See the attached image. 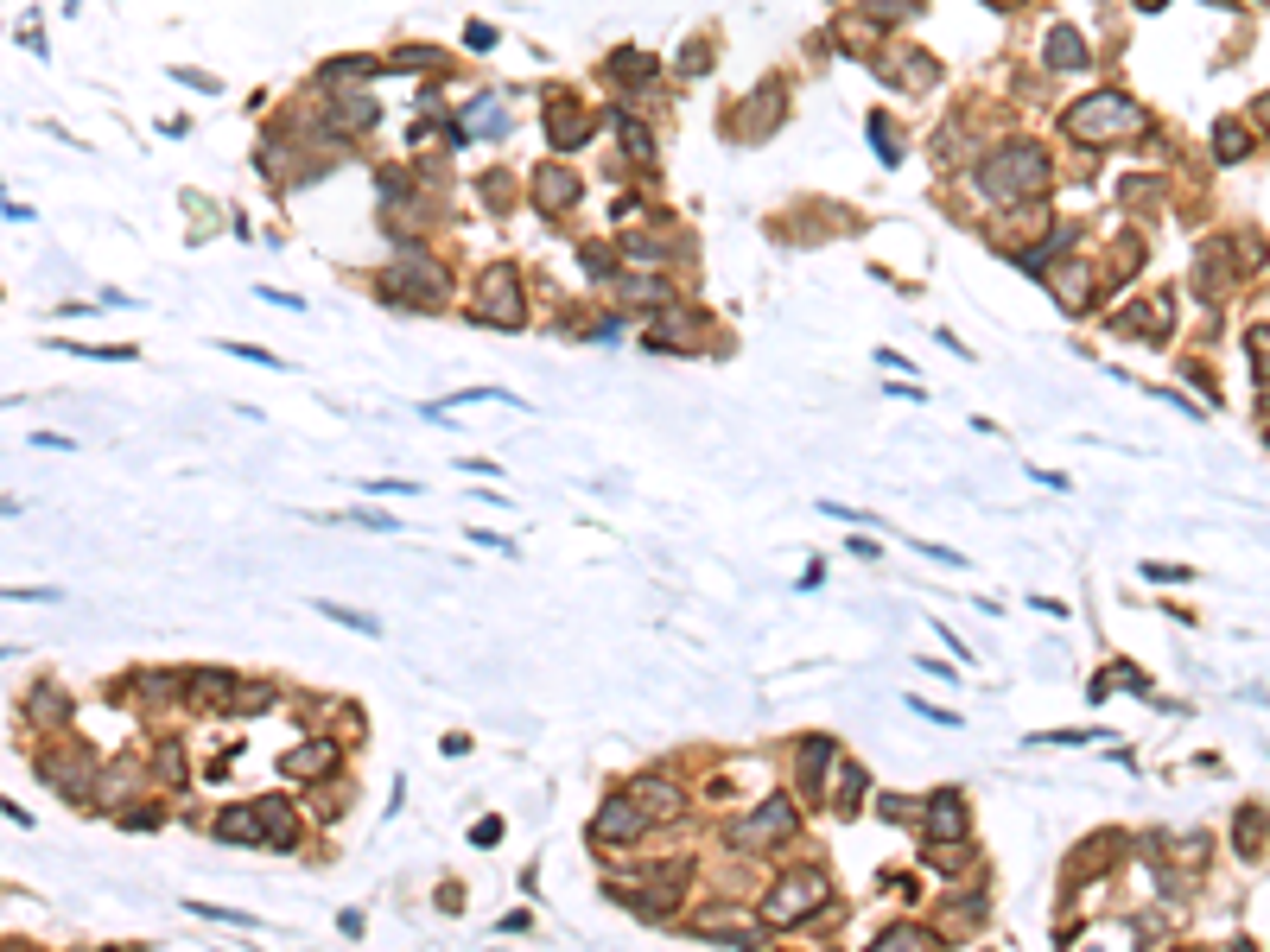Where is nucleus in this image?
Returning <instances> with one entry per match:
<instances>
[{"label": "nucleus", "mask_w": 1270, "mask_h": 952, "mask_svg": "<svg viewBox=\"0 0 1270 952\" xmlns=\"http://www.w3.org/2000/svg\"><path fill=\"white\" fill-rule=\"evenodd\" d=\"M1144 7H1162V0H1144Z\"/></svg>", "instance_id": "a18cd8bd"}, {"label": "nucleus", "mask_w": 1270, "mask_h": 952, "mask_svg": "<svg viewBox=\"0 0 1270 952\" xmlns=\"http://www.w3.org/2000/svg\"><path fill=\"white\" fill-rule=\"evenodd\" d=\"M527 927H534V914H521V908H515V914H502V933H527Z\"/></svg>", "instance_id": "79ce46f5"}, {"label": "nucleus", "mask_w": 1270, "mask_h": 952, "mask_svg": "<svg viewBox=\"0 0 1270 952\" xmlns=\"http://www.w3.org/2000/svg\"><path fill=\"white\" fill-rule=\"evenodd\" d=\"M331 115H337V127H369V121L381 115V102H375V96H344Z\"/></svg>", "instance_id": "b1692460"}, {"label": "nucleus", "mask_w": 1270, "mask_h": 952, "mask_svg": "<svg viewBox=\"0 0 1270 952\" xmlns=\"http://www.w3.org/2000/svg\"><path fill=\"white\" fill-rule=\"evenodd\" d=\"M476 317L484 325H502V331H521L527 325V305H521V273L502 261V267H490L484 280H476Z\"/></svg>", "instance_id": "20e7f679"}, {"label": "nucleus", "mask_w": 1270, "mask_h": 952, "mask_svg": "<svg viewBox=\"0 0 1270 952\" xmlns=\"http://www.w3.org/2000/svg\"><path fill=\"white\" fill-rule=\"evenodd\" d=\"M464 45H470V51H490V45H496V32H490L484 20H470V26H464Z\"/></svg>", "instance_id": "58836bf2"}, {"label": "nucleus", "mask_w": 1270, "mask_h": 952, "mask_svg": "<svg viewBox=\"0 0 1270 952\" xmlns=\"http://www.w3.org/2000/svg\"><path fill=\"white\" fill-rule=\"evenodd\" d=\"M381 292L401 299V305H439V299H445V273H439L432 261H401V267L381 280Z\"/></svg>", "instance_id": "0eeeda50"}, {"label": "nucleus", "mask_w": 1270, "mask_h": 952, "mask_svg": "<svg viewBox=\"0 0 1270 952\" xmlns=\"http://www.w3.org/2000/svg\"><path fill=\"white\" fill-rule=\"evenodd\" d=\"M331 762H337V743L325 737V743H305V749L280 756V775H286V781H305V775H318V768H331Z\"/></svg>", "instance_id": "dca6fc26"}, {"label": "nucleus", "mask_w": 1270, "mask_h": 952, "mask_svg": "<svg viewBox=\"0 0 1270 952\" xmlns=\"http://www.w3.org/2000/svg\"><path fill=\"white\" fill-rule=\"evenodd\" d=\"M172 84H191V90H204V96H210V90H222L210 70H172Z\"/></svg>", "instance_id": "c9c22d12"}, {"label": "nucleus", "mask_w": 1270, "mask_h": 952, "mask_svg": "<svg viewBox=\"0 0 1270 952\" xmlns=\"http://www.w3.org/2000/svg\"><path fill=\"white\" fill-rule=\"evenodd\" d=\"M331 622H344V628H356V635H381V622L375 616H362V610H344V603H318Z\"/></svg>", "instance_id": "c756f323"}, {"label": "nucleus", "mask_w": 1270, "mask_h": 952, "mask_svg": "<svg viewBox=\"0 0 1270 952\" xmlns=\"http://www.w3.org/2000/svg\"><path fill=\"white\" fill-rule=\"evenodd\" d=\"M781 109H787V90H781V84H762V90L744 102V140H769V127L781 121Z\"/></svg>", "instance_id": "9b49d317"}, {"label": "nucleus", "mask_w": 1270, "mask_h": 952, "mask_svg": "<svg viewBox=\"0 0 1270 952\" xmlns=\"http://www.w3.org/2000/svg\"><path fill=\"white\" fill-rule=\"evenodd\" d=\"M915 7H921V0H864V14H870V20H909Z\"/></svg>", "instance_id": "7c9ffc66"}, {"label": "nucleus", "mask_w": 1270, "mask_h": 952, "mask_svg": "<svg viewBox=\"0 0 1270 952\" xmlns=\"http://www.w3.org/2000/svg\"><path fill=\"white\" fill-rule=\"evenodd\" d=\"M1195 280H1201V292H1207V299H1220V292H1226V255H1220V248H1201Z\"/></svg>", "instance_id": "412c9836"}, {"label": "nucleus", "mask_w": 1270, "mask_h": 952, "mask_svg": "<svg viewBox=\"0 0 1270 952\" xmlns=\"http://www.w3.org/2000/svg\"><path fill=\"white\" fill-rule=\"evenodd\" d=\"M1144 578H1156V585H1181L1187 572H1181V566H1144Z\"/></svg>", "instance_id": "a19ab883"}, {"label": "nucleus", "mask_w": 1270, "mask_h": 952, "mask_svg": "<svg viewBox=\"0 0 1270 952\" xmlns=\"http://www.w3.org/2000/svg\"><path fill=\"white\" fill-rule=\"evenodd\" d=\"M1251 115H1257V121L1270 127V96H1257V109H1251Z\"/></svg>", "instance_id": "37998d69"}, {"label": "nucleus", "mask_w": 1270, "mask_h": 952, "mask_svg": "<svg viewBox=\"0 0 1270 952\" xmlns=\"http://www.w3.org/2000/svg\"><path fill=\"white\" fill-rule=\"evenodd\" d=\"M616 127H622V146H629V152H635V159H655V140H649V134H642V127H635V121H629V115H622V121H616Z\"/></svg>", "instance_id": "72a5a7b5"}, {"label": "nucleus", "mask_w": 1270, "mask_h": 952, "mask_svg": "<svg viewBox=\"0 0 1270 952\" xmlns=\"http://www.w3.org/2000/svg\"><path fill=\"white\" fill-rule=\"evenodd\" d=\"M1137 127H1144V109H1137L1125 90H1099V96H1086V102L1067 109V134L1086 140V146L1125 140V134H1137Z\"/></svg>", "instance_id": "f03ea898"}, {"label": "nucleus", "mask_w": 1270, "mask_h": 952, "mask_svg": "<svg viewBox=\"0 0 1270 952\" xmlns=\"http://www.w3.org/2000/svg\"><path fill=\"white\" fill-rule=\"evenodd\" d=\"M216 838H235V844H267V819H261V801L255 807H229L216 819Z\"/></svg>", "instance_id": "4468645a"}, {"label": "nucleus", "mask_w": 1270, "mask_h": 952, "mask_svg": "<svg viewBox=\"0 0 1270 952\" xmlns=\"http://www.w3.org/2000/svg\"><path fill=\"white\" fill-rule=\"evenodd\" d=\"M1042 64H1049V70H1080V64H1086V45H1080V32H1074V26H1049Z\"/></svg>", "instance_id": "2eb2a0df"}, {"label": "nucleus", "mask_w": 1270, "mask_h": 952, "mask_svg": "<svg viewBox=\"0 0 1270 952\" xmlns=\"http://www.w3.org/2000/svg\"><path fill=\"white\" fill-rule=\"evenodd\" d=\"M261 819H267V851H292V838H299V832H292L286 801H274V793H267V801H261Z\"/></svg>", "instance_id": "a211bd4d"}, {"label": "nucleus", "mask_w": 1270, "mask_h": 952, "mask_svg": "<svg viewBox=\"0 0 1270 952\" xmlns=\"http://www.w3.org/2000/svg\"><path fill=\"white\" fill-rule=\"evenodd\" d=\"M896 70H902V90H934V84H940V64H934L927 51H902Z\"/></svg>", "instance_id": "6ab92c4d"}, {"label": "nucleus", "mask_w": 1270, "mask_h": 952, "mask_svg": "<svg viewBox=\"0 0 1270 952\" xmlns=\"http://www.w3.org/2000/svg\"><path fill=\"white\" fill-rule=\"evenodd\" d=\"M496 838H502V819H476V826H470V844H484V851H490Z\"/></svg>", "instance_id": "ea45409f"}, {"label": "nucleus", "mask_w": 1270, "mask_h": 952, "mask_svg": "<svg viewBox=\"0 0 1270 952\" xmlns=\"http://www.w3.org/2000/svg\"><path fill=\"white\" fill-rule=\"evenodd\" d=\"M546 134H552V146H560V152H572V146L591 140V115H585V102H579L572 90H552V96H546Z\"/></svg>", "instance_id": "6e6552de"}, {"label": "nucleus", "mask_w": 1270, "mask_h": 952, "mask_svg": "<svg viewBox=\"0 0 1270 952\" xmlns=\"http://www.w3.org/2000/svg\"><path fill=\"white\" fill-rule=\"evenodd\" d=\"M1251 368H1257V381H1270V325L1251 331Z\"/></svg>", "instance_id": "473e14b6"}, {"label": "nucleus", "mask_w": 1270, "mask_h": 952, "mask_svg": "<svg viewBox=\"0 0 1270 952\" xmlns=\"http://www.w3.org/2000/svg\"><path fill=\"white\" fill-rule=\"evenodd\" d=\"M870 146H877L884 166H896V159H902V140H896V127H890L884 115H870Z\"/></svg>", "instance_id": "cd10ccee"}, {"label": "nucleus", "mask_w": 1270, "mask_h": 952, "mask_svg": "<svg viewBox=\"0 0 1270 952\" xmlns=\"http://www.w3.org/2000/svg\"><path fill=\"white\" fill-rule=\"evenodd\" d=\"M629 793L642 801V813H649V819H680V813H686V793H680L674 781H661V775H642Z\"/></svg>", "instance_id": "f8f14e48"}, {"label": "nucleus", "mask_w": 1270, "mask_h": 952, "mask_svg": "<svg viewBox=\"0 0 1270 952\" xmlns=\"http://www.w3.org/2000/svg\"><path fill=\"white\" fill-rule=\"evenodd\" d=\"M274 705V686H242V711L255 718V711H267Z\"/></svg>", "instance_id": "e433bc0d"}, {"label": "nucleus", "mask_w": 1270, "mask_h": 952, "mask_svg": "<svg viewBox=\"0 0 1270 952\" xmlns=\"http://www.w3.org/2000/svg\"><path fill=\"white\" fill-rule=\"evenodd\" d=\"M921 819H927V838H934V844H960V838H972L966 793H960V787H940L934 801L921 807Z\"/></svg>", "instance_id": "1a4fd4ad"}, {"label": "nucleus", "mask_w": 1270, "mask_h": 952, "mask_svg": "<svg viewBox=\"0 0 1270 952\" xmlns=\"http://www.w3.org/2000/svg\"><path fill=\"white\" fill-rule=\"evenodd\" d=\"M991 7H1022V0H991Z\"/></svg>", "instance_id": "c03bdc74"}, {"label": "nucleus", "mask_w": 1270, "mask_h": 952, "mask_svg": "<svg viewBox=\"0 0 1270 952\" xmlns=\"http://www.w3.org/2000/svg\"><path fill=\"white\" fill-rule=\"evenodd\" d=\"M26 718H32V724H64V718H70V698H64L57 686H39V698L26 705Z\"/></svg>", "instance_id": "aec40b11"}, {"label": "nucleus", "mask_w": 1270, "mask_h": 952, "mask_svg": "<svg viewBox=\"0 0 1270 952\" xmlns=\"http://www.w3.org/2000/svg\"><path fill=\"white\" fill-rule=\"evenodd\" d=\"M826 896H832L826 870H794V877H781V883L769 889L762 921H769V927H801L807 914H820V908H826Z\"/></svg>", "instance_id": "7ed1b4c3"}, {"label": "nucleus", "mask_w": 1270, "mask_h": 952, "mask_svg": "<svg viewBox=\"0 0 1270 952\" xmlns=\"http://www.w3.org/2000/svg\"><path fill=\"white\" fill-rule=\"evenodd\" d=\"M642 826H649L642 801H635V793H610V801L597 807V819H591V844H604V851L635 844V832H642Z\"/></svg>", "instance_id": "423d86ee"}, {"label": "nucleus", "mask_w": 1270, "mask_h": 952, "mask_svg": "<svg viewBox=\"0 0 1270 952\" xmlns=\"http://www.w3.org/2000/svg\"><path fill=\"white\" fill-rule=\"evenodd\" d=\"M1042 743L1074 749V743H1111V737H1092V731H1036V737H1029V749H1042Z\"/></svg>", "instance_id": "c85d7f7f"}, {"label": "nucleus", "mask_w": 1270, "mask_h": 952, "mask_svg": "<svg viewBox=\"0 0 1270 952\" xmlns=\"http://www.w3.org/2000/svg\"><path fill=\"white\" fill-rule=\"evenodd\" d=\"M185 686H191L197 698H229V692H235V680H229L222 667H197V673H191Z\"/></svg>", "instance_id": "bb28decb"}, {"label": "nucleus", "mask_w": 1270, "mask_h": 952, "mask_svg": "<svg viewBox=\"0 0 1270 952\" xmlns=\"http://www.w3.org/2000/svg\"><path fill=\"white\" fill-rule=\"evenodd\" d=\"M318 76H325V84H344V76H381V57H331Z\"/></svg>", "instance_id": "a878e982"}, {"label": "nucleus", "mask_w": 1270, "mask_h": 952, "mask_svg": "<svg viewBox=\"0 0 1270 952\" xmlns=\"http://www.w3.org/2000/svg\"><path fill=\"white\" fill-rule=\"evenodd\" d=\"M870 781H864V768L857 762H845V775H839V793H832V807H839V819H851L857 813V793H864Z\"/></svg>", "instance_id": "4be33fe9"}, {"label": "nucleus", "mask_w": 1270, "mask_h": 952, "mask_svg": "<svg viewBox=\"0 0 1270 952\" xmlns=\"http://www.w3.org/2000/svg\"><path fill=\"white\" fill-rule=\"evenodd\" d=\"M394 64H407V70H439L445 57H439V51H426V45H407V51L394 57Z\"/></svg>", "instance_id": "f704fd0d"}, {"label": "nucleus", "mask_w": 1270, "mask_h": 952, "mask_svg": "<svg viewBox=\"0 0 1270 952\" xmlns=\"http://www.w3.org/2000/svg\"><path fill=\"white\" fill-rule=\"evenodd\" d=\"M711 64V45H692V51H680V76H699Z\"/></svg>", "instance_id": "4c0bfd02"}, {"label": "nucleus", "mask_w": 1270, "mask_h": 952, "mask_svg": "<svg viewBox=\"0 0 1270 952\" xmlns=\"http://www.w3.org/2000/svg\"><path fill=\"white\" fill-rule=\"evenodd\" d=\"M39 775H45V781L64 793V801H76V793H84V781H90V756L70 743V756H45V762H39Z\"/></svg>", "instance_id": "ddd939ff"}, {"label": "nucleus", "mask_w": 1270, "mask_h": 952, "mask_svg": "<svg viewBox=\"0 0 1270 952\" xmlns=\"http://www.w3.org/2000/svg\"><path fill=\"white\" fill-rule=\"evenodd\" d=\"M1049 152L1036 146V140H1010L1004 152H991L985 166H979V191L985 197H997V204H1016V197H1036V191H1049Z\"/></svg>", "instance_id": "f257e3e1"}, {"label": "nucleus", "mask_w": 1270, "mask_h": 952, "mask_svg": "<svg viewBox=\"0 0 1270 952\" xmlns=\"http://www.w3.org/2000/svg\"><path fill=\"white\" fill-rule=\"evenodd\" d=\"M781 838H794V801H787V793H769V801H762L750 819L731 826V844H750V851L781 844Z\"/></svg>", "instance_id": "39448f33"}, {"label": "nucleus", "mask_w": 1270, "mask_h": 952, "mask_svg": "<svg viewBox=\"0 0 1270 952\" xmlns=\"http://www.w3.org/2000/svg\"><path fill=\"white\" fill-rule=\"evenodd\" d=\"M534 204H540L546 216L572 210V204H579V178H572L566 166H540V172H534Z\"/></svg>", "instance_id": "9d476101"}, {"label": "nucleus", "mask_w": 1270, "mask_h": 952, "mask_svg": "<svg viewBox=\"0 0 1270 952\" xmlns=\"http://www.w3.org/2000/svg\"><path fill=\"white\" fill-rule=\"evenodd\" d=\"M877 946H884V952H890V946L915 952V946H940V933H934V927H884V933H877Z\"/></svg>", "instance_id": "393cba45"}, {"label": "nucleus", "mask_w": 1270, "mask_h": 952, "mask_svg": "<svg viewBox=\"0 0 1270 952\" xmlns=\"http://www.w3.org/2000/svg\"><path fill=\"white\" fill-rule=\"evenodd\" d=\"M610 76H622V84H649V76H655V57H649V51H616V57H610Z\"/></svg>", "instance_id": "5701e85b"}, {"label": "nucleus", "mask_w": 1270, "mask_h": 952, "mask_svg": "<svg viewBox=\"0 0 1270 952\" xmlns=\"http://www.w3.org/2000/svg\"><path fill=\"white\" fill-rule=\"evenodd\" d=\"M832 756H839L832 737H807V743H801V793H820V775H826Z\"/></svg>", "instance_id": "f3484780"}, {"label": "nucleus", "mask_w": 1270, "mask_h": 952, "mask_svg": "<svg viewBox=\"0 0 1270 952\" xmlns=\"http://www.w3.org/2000/svg\"><path fill=\"white\" fill-rule=\"evenodd\" d=\"M1214 152L1226 159V166H1232V159L1245 152V134H1239V121H1220V140H1214Z\"/></svg>", "instance_id": "2f4dec72"}]
</instances>
